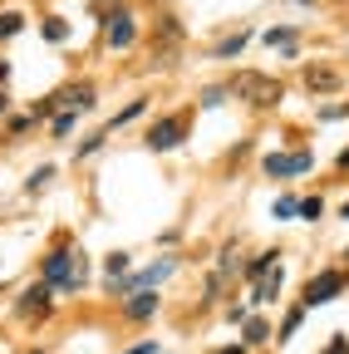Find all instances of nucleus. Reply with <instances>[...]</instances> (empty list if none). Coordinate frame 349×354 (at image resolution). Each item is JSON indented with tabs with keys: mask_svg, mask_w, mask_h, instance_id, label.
<instances>
[{
	"mask_svg": "<svg viewBox=\"0 0 349 354\" xmlns=\"http://www.w3.org/2000/svg\"><path fill=\"white\" fill-rule=\"evenodd\" d=\"M232 94L236 99H246V104H281V84L276 79H266V74H256V69H246V74H236L232 79Z\"/></svg>",
	"mask_w": 349,
	"mask_h": 354,
	"instance_id": "1",
	"label": "nucleus"
},
{
	"mask_svg": "<svg viewBox=\"0 0 349 354\" xmlns=\"http://www.w3.org/2000/svg\"><path fill=\"white\" fill-rule=\"evenodd\" d=\"M339 84H344V64H334V59H310V64H305V88L334 94Z\"/></svg>",
	"mask_w": 349,
	"mask_h": 354,
	"instance_id": "2",
	"label": "nucleus"
},
{
	"mask_svg": "<svg viewBox=\"0 0 349 354\" xmlns=\"http://www.w3.org/2000/svg\"><path fill=\"white\" fill-rule=\"evenodd\" d=\"M45 281H50V286H79V256L64 251V246L50 251V256H45Z\"/></svg>",
	"mask_w": 349,
	"mask_h": 354,
	"instance_id": "3",
	"label": "nucleus"
},
{
	"mask_svg": "<svg viewBox=\"0 0 349 354\" xmlns=\"http://www.w3.org/2000/svg\"><path fill=\"white\" fill-rule=\"evenodd\" d=\"M344 286H349V281H344V271H320L310 286H305V300H300V305H305V310H310V305H325V300L344 295Z\"/></svg>",
	"mask_w": 349,
	"mask_h": 354,
	"instance_id": "4",
	"label": "nucleus"
},
{
	"mask_svg": "<svg viewBox=\"0 0 349 354\" xmlns=\"http://www.w3.org/2000/svg\"><path fill=\"white\" fill-rule=\"evenodd\" d=\"M182 138H187V118H182V113H172V118L153 123V133H148V148H153V153H167V148H178Z\"/></svg>",
	"mask_w": 349,
	"mask_h": 354,
	"instance_id": "5",
	"label": "nucleus"
},
{
	"mask_svg": "<svg viewBox=\"0 0 349 354\" xmlns=\"http://www.w3.org/2000/svg\"><path fill=\"white\" fill-rule=\"evenodd\" d=\"M315 158L310 153H271L266 158V177H295V172H310Z\"/></svg>",
	"mask_w": 349,
	"mask_h": 354,
	"instance_id": "6",
	"label": "nucleus"
},
{
	"mask_svg": "<svg viewBox=\"0 0 349 354\" xmlns=\"http://www.w3.org/2000/svg\"><path fill=\"white\" fill-rule=\"evenodd\" d=\"M15 310H20L25 320H39V315H45V310H50V286H35V290H25Z\"/></svg>",
	"mask_w": 349,
	"mask_h": 354,
	"instance_id": "7",
	"label": "nucleus"
},
{
	"mask_svg": "<svg viewBox=\"0 0 349 354\" xmlns=\"http://www.w3.org/2000/svg\"><path fill=\"white\" fill-rule=\"evenodd\" d=\"M133 35H138L133 15L118 10V15H113V25H109V44H113V50H128V44H133Z\"/></svg>",
	"mask_w": 349,
	"mask_h": 354,
	"instance_id": "8",
	"label": "nucleus"
},
{
	"mask_svg": "<svg viewBox=\"0 0 349 354\" xmlns=\"http://www.w3.org/2000/svg\"><path fill=\"white\" fill-rule=\"evenodd\" d=\"M50 99L79 113V109H94V88H89V84H74V88H59V94H50Z\"/></svg>",
	"mask_w": 349,
	"mask_h": 354,
	"instance_id": "9",
	"label": "nucleus"
},
{
	"mask_svg": "<svg viewBox=\"0 0 349 354\" xmlns=\"http://www.w3.org/2000/svg\"><path fill=\"white\" fill-rule=\"evenodd\" d=\"M123 310H128V320H148V315H153V310H158V295H153V290H148V295L138 290V295H133V300H128Z\"/></svg>",
	"mask_w": 349,
	"mask_h": 354,
	"instance_id": "10",
	"label": "nucleus"
},
{
	"mask_svg": "<svg viewBox=\"0 0 349 354\" xmlns=\"http://www.w3.org/2000/svg\"><path fill=\"white\" fill-rule=\"evenodd\" d=\"M276 286H281V271H271L266 281H261V286L251 290V305H261V300H271V295H276Z\"/></svg>",
	"mask_w": 349,
	"mask_h": 354,
	"instance_id": "11",
	"label": "nucleus"
},
{
	"mask_svg": "<svg viewBox=\"0 0 349 354\" xmlns=\"http://www.w3.org/2000/svg\"><path fill=\"white\" fill-rule=\"evenodd\" d=\"M20 30H25V15H15V10L0 15V39H10V35H20Z\"/></svg>",
	"mask_w": 349,
	"mask_h": 354,
	"instance_id": "12",
	"label": "nucleus"
},
{
	"mask_svg": "<svg viewBox=\"0 0 349 354\" xmlns=\"http://www.w3.org/2000/svg\"><path fill=\"white\" fill-rule=\"evenodd\" d=\"M241 44H246V35H232V39H222V44H216V59H232V55H241Z\"/></svg>",
	"mask_w": 349,
	"mask_h": 354,
	"instance_id": "13",
	"label": "nucleus"
},
{
	"mask_svg": "<svg viewBox=\"0 0 349 354\" xmlns=\"http://www.w3.org/2000/svg\"><path fill=\"white\" fill-rule=\"evenodd\" d=\"M266 335H271L266 320H251V325H246V344H266Z\"/></svg>",
	"mask_w": 349,
	"mask_h": 354,
	"instance_id": "14",
	"label": "nucleus"
},
{
	"mask_svg": "<svg viewBox=\"0 0 349 354\" xmlns=\"http://www.w3.org/2000/svg\"><path fill=\"white\" fill-rule=\"evenodd\" d=\"M55 138H69V128H74V109H64V113H55Z\"/></svg>",
	"mask_w": 349,
	"mask_h": 354,
	"instance_id": "15",
	"label": "nucleus"
},
{
	"mask_svg": "<svg viewBox=\"0 0 349 354\" xmlns=\"http://www.w3.org/2000/svg\"><path fill=\"white\" fill-rule=\"evenodd\" d=\"M300 320H305V305H295L290 315H285V325H281V339H290V335L300 330Z\"/></svg>",
	"mask_w": 349,
	"mask_h": 354,
	"instance_id": "16",
	"label": "nucleus"
},
{
	"mask_svg": "<svg viewBox=\"0 0 349 354\" xmlns=\"http://www.w3.org/2000/svg\"><path fill=\"white\" fill-rule=\"evenodd\" d=\"M276 216H281V221L300 216V202H295V197H281V202H276Z\"/></svg>",
	"mask_w": 349,
	"mask_h": 354,
	"instance_id": "17",
	"label": "nucleus"
},
{
	"mask_svg": "<svg viewBox=\"0 0 349 354\" xmlns=\"http://www.w3.org/2000/svg\"><path fill=\"white\" fill-rule=\"evenodd\" d=\"M104 271H109V276H123V271H128V256H123V251H113V256H109V266H104Z\"/></svg>",
	"mask_w": 349,
	"mask_h": 354,
	"instance_id": "18",
	"label": "nucleus"
},
{
	"mask_svg": "<svg viewBox=\"0 0 349 354\" xmlns=\"http://www.w3.org/2000/svg\"><path fill=\"white\" fill-rule=\"evenodd\" d=\"M222 99H227V88H222V84H211V88H207V94H202V104H207V109H216V104H222Z\"/></svg>",
	"mask_w": 349,
	"mask_h": 354,
	"instance_id": "19",
	"label": "nucleus"
},
{
	"mask_svg": "<svg viewBox=\"0 0 349 354\" xmlns=\"http://www.w3.org/2000/svg\"><path fill=\"white\" fill-rule=\"evenodd\" d=\"M45 39L59 44V39H64V20H45Z\"/></svg>",
	"mask_w": 349,
	"mask_h": 354,
	"instance_id": "20",
	"label": "nucleus"
},
{
	"mask_svg": "<svg viewBox=\"0 0 349 354\" xmlns=\"http://www.w3.org/2000/svg\"><path fill=\"white\" fill-rule=\"evenodd\" d=\"M300 216L315 221V216H320V197H305V202H300Z\"/></svg>",
	"mask_w": 349,
	"mask_h": 354,
	"instance_id": "21",
	"label": "nucleus"
},
{
	"mask_svg": "<svg viewBox=\"0 0 349 354\" xmlns=\"http://www.w3.org/2000/svg\"><path fill=\"white\" fill-rule=\"evenodd\" d=\"M50 177H55V167H39V172H35V177H30V183H25V187H30V192H35V187H45V183H50Z\"/></svg>",
	"mask_w": 349,
	"mask_h": 354,
	"instance_id": "22",
	"label": "nucleus"
},
{
	"mask_svg": "<svg viewBox=\"0 0 349 354\" xmlns=\"http://www.w3.org/2000/svg\"><path fill=\"white\" fill-rule=\"evenodd\" d=\"M295 30H266V44H290Z\"/></svg>",
	"mask_w": 349,
	"mask_h": 354,
	"instance_id": "23",
	"label": "nucleus"
},
{
	"mask_svg": "<svg viewBox=\"0 0 349 354\" xmlns=\"http://www.w3.org/2000/svg\"><path fill=\"white\" fill-rule=\"evenodd\" d=\"M138 113H143V99H133V104H128V109L118 113V123H128V118H138Z\"/></svg>",
	"mask_w": 349,
	"mask_h": 354,
	"instance_id": "24",
	"label": "nucleus"
},
{
	"mask_svg": "<svg viewBox=\"0 0 349 354\" xmlns=\"http://www.w3.org/2000/svg\"><path fill=\"white\" fill-rule=\"evenodd\" d=\"M325 354H349V339H334V344H330Z\"/></svg>",
	"mask_w": 349,
	"mask_h": 354,
	"instance_id": "25",
	"label": "nucleus"
},
{
	"mask_svg": "<svg viewBox=\"0 0 349 354\" xmlns=\"http://www.w3.org/2000/svg\"><path fill=\"white\" fill-rule=\"evenodd\" d=\"M128 354H153V344H133V349H128Z\"/></svg>",
	"mask_w": 349,
	"mask_h": 354,
	"instance_id": "26",
	"label": "nucleus"
},
{
	"mask_svg": "<svg viewBox=\"0 0 349 354\" xmlns=\"http://www.w3.org/2000/svg\"><path fill=\"white\" fill-rule=\"evenodd\" d=\"M339 167H349V148H344V153H339Z\"/></svg>",
	"mask_w": 349,
	"mask_h": 354,
	"instance_id": "27",
	"label": "nucleus"
},
{
	"mask_svg": "<svg viewBox=\"0 0 349 354\" xmlns=\"http://www.w3.org/2000/svg\"><path fill=\"white\" fill-rule=\"evenodd\" d=\"M216 354H246V349H216Z\"/></svg>",
	"mask_w": 349,
	"mask_h": 354,
	"instance_id": "28",
	"label": "nucleus"
},
{
	"mask_svg": "<svg viewBox=\"0 0 349 354\" xmlns=\"http://www.w3.org/2000/svg\"><path fill=\"white\" fill-rule=\"evenodd\" d=\"M0 113H6V94H0Z\"/></svg>",
	"mask_w": 349,
	"mask_h": 354,
	"instance_id": "29",
	"label": "nucleus"
}]
</instances>
